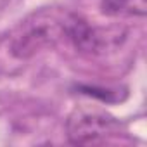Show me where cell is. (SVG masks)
Here are the masks:
<instances>
[{"label":"cell","instance_id":"obj_3","mask_svg":"<svg viewBox=\"0 0 147 147\" xmlns=\"http://www.w3.org/2000/svg\"><path fill=\"white\" fill-rule=\"evenodd\" d=\"M121 123L106 111L75 109L66 121L67 140L75 145H97L121 133Z\"/></svg>","mask_w":147,"mask_h":147},{"label":"cell","instance_id":"obj_1","mask_svg":"<svg viewBox=\"0 0 147 147\" xmlns=\"http://www.w3.org/2000/svg\"><path fill=\"white\" fill-rule=\"evenodd\" d=\"M66 18H57L50 11H42L21 23L9 38V52L18 59H30L35 54L52 49L64 36Z\"/></svg>","mask_w":147,"mask_h":147},{"label":"cell","instance_id":"obj_5","mask_svg":"<svg viewBox=\"0 0 147 147\" xmlns=\"http://www.w3.org/2000/svg\"><path fill=\"white\" fill-rule=\"evenodd\" d=\"M78 90H82L87 95H94V97H97V99H100L104 102H116V100H119V95L116 94V90L97 88V87H83V85H80Z\"/></svg>","mask_w":147,"mask_h":147},{"label":"cell","instance_id":"obj_4","mask_svg":"<svg viewBox=\"0 0 147 147\" xmlns=\"http://www.w3.org/2000/svg\"><path fill=\"white\" fill-rule=\"evenodd\" d=\"M145 11V0H102L100 2V12L109 18H144Z\"/></svg>","mask_w":147,"mask_h":147},{"label":"cell","instance_id":"obj_2","mask_svg":"<svg viewBox=\"0 0 147 147\" xmlns=\"http://www.w3.org/2000/svg\"><path fill=\"white\" fill-rule=\"evenodd\" d=\"M64 36L69 38L78 52L100 55L119 47L126 40V30L119 26L100 28L88 23L82 16L69 14L64 21Z\"/></svg>","mask_w":147,"mask_h":147}]
</instances>
